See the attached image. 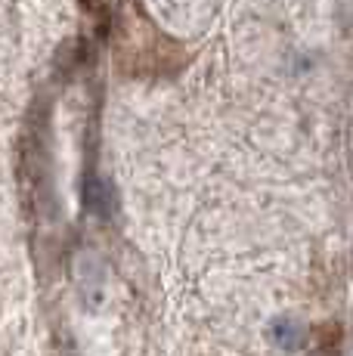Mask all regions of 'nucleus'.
I'll list each match as a JSON object with an SVG mask.
<instances>
[{
  "instance_id": "f257e3e1",
  "label": "nucleus",
  "mask_w": 353,
  "mask_h": 356,
  "mask_svg": "<svg viewBox=\"0 0 353 356\" xmlns=\"http://www.w3.org/2000/svg\"><path fill=\"white\" fill-rule=\"evenodd\" d=\"M115 59L121 72H167L176 59V47L146 19L140 0H121Z\"/></svg>"
},
{
  "instance_id": "f03ea898",
  "label": "nucleus",
  "mask_w": 353,
  "mask_h": 356,
  "mask_svg": "<svg viewBox=\"0 0 353 356\" xmlns=\"http://www.w3.org/2000/svg\"><path fill=\"white\" fill-rule=\"evenodd\" d=\"M307 338H310L307 325L295 316H276L273 323H270V341L285 353L301 350V347L307 344Z\"/></svg>"
},
{
  "instance_id": "7ed1b4c3",
  "label": "nucleus",
  "mask_w": 353,
  "mask_h": 356,
  "mask_svg": "<svg viewBox=\"0 0 353 356\" xmlns=\"http://www.w3.org/2000/svg\"><path fill=\"white\" fill-rule=\"evenodd\" d=\"M81 195H84V204H87V211H90V214H97V217H108V214H112V189H108L99 177L87 174Z\"/></svg>"
},
{
  "instance_id": "20e7f679",
  "label": "nucleus",
  "mask_w": 353,
  "mask_h": 356,
  "mask_svg": "<svg viewBox=\"0 0 353 356\" xmlns=\"http://www.w3.org/2000/svg\"><path fill=\"white\" fill-rule=\"evenodd\" d=\"M81 6L87 13H97V10H103V0H81Z\"/></svg>"
}]
</instances>
